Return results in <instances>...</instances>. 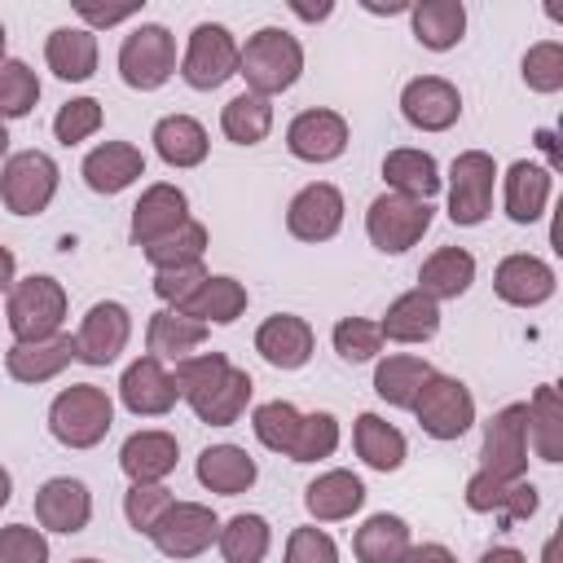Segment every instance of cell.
I'll return each instance as SVG.
<instances>
[{
  "instance_id": "6da1fadb",
  "label": "cell",
  "mask_w": 563,
  "mask_h": 563,
  "mask_svg": "<svg viewBox=\"0 0 563 563\" xmlns=\"http://www.w3.org/2000/svg\"><path fill=\"white\" fill-rule=\"evenodd\" d=\"M238 75L246 79V92L255 97H282L299 84L303 75V44L299 35H290L286 26H260L255 35H246L242 53H238Z\"/></svg>"
},
{
  "instance_id": "7a4b0ae2",
  "label": "cell",
  "mask_w": 563,
  "mask_h": 563,
  "mask_svg": "<svg viewBox=\"0 0 563 563\" xmlns=\"http://www.w3.org/2000/svg\"><path fill=\"white\" fill-rule=\"evenodd\" d=\"M114 427V400L97 383H70L48 405V435L62 449H97Z\"/></svg>"
},
{
  "instance_id": "3957f363",
  "label": "cell",
  "mask_w": 563,
  "mask_h": 563,
  "mask_svg": "<svg viewBox=\"0 0 563 563\" xmlns=\"http://www.w3.org/2000/svg\"><path fill=\"white\" fill-rule=\"evenodd\" d=\"M66 312H70L66 286L57 277H48V273L18 277L13 290L4 295V321H9L13 339H48V334H62Z\"/></svg>"
},
{
  "instance_id": "277c9868",
  "label": "cell",
  "mask_w": 563,
  "mask_h": 563,
  "mask_svg": "<svg viewBox=\"0 0 563 563\" xmlns=\"http://www.w3.org/2000/svg\"><path fill=\"white\" fill-rule=\"evenodd\" d=\"M114 66H119V79H123L128 88H136V92H158V88L176 75V66H180V57H176V35H172L163 22H141V26H132V31L123 35Z\"/></svg>"
},
{
  "instance_id": "5b68a950",
  "label": "cell",
  "mask_w": 563,
  "mask_h": 563,
  "mask_svg": "<svg viewBox=\"0 0 563 563\" xmlns=\"http://www.w3.org/2000/svg\"><path fill=\"white\" fill-rule=\"evenodd\" d=\"M238 53H242V40L224 22H198L189 31V40H185L176 75L194 92H211V88H220V84H229L238 75Z\"/></svg>"
},
{
  "instance_id": "8992f818",
  "label": "cell",
  "mask_w": 563,
  "mask_h": 563,
  "mask_svg": "<svg viewBox=\"0 0 563 563\" xmlns=\"http://www.w3.org/2000/svg\"><path fill=\"white\" fill-rule=\"evenodd\" d=\"M62 167L44 150H18L0 163V202L13 216H44L57 198Z\"/></svg>"
},
{
  "instance_id": "52a82bcc",
  "label": "cell",
  "mask_w": 563,
  "mask_h": 563,
  "mask_svg": "<svg viewBox=\"0 0 563 563\" xmlns=\"http://www.w3.org/2000/svg\"><path fill=\"white\" fill-rule=\"evenodd\" d=\"M497 158L488 150H462L449 163L444 189H449V220L457 229H475L493 216V189H497Z\"/></svg>"
},
{
  "instance_id": "ba28073f",
  "label": "cell",
  "mask_w": 563,
  "mask_h": 563,
  "mask_svg": "<svg viewBox=\"0 0 563 563\" xmlns=\"http://www.w3.org/2000/svg\"><path fill=\"white\" fill-rule=\"evenodd\" d=\"M409 413L418 418L422 435L449 444V440H462V435L475 427V396H471V387H466L462 378L435 369V374L422 383V391H418V400H413Z\"/></svg>"
},
{
  "instance_id": "9c48e42d",
  "label": "cell",
  "mask_w": 563,
  "mask_h": 563,
  "mask_svg": "<svg viewBox=\"0 0 563 563\" xmlns=\"http://www.w3.org/2000/svg\"><path fill=\"white\" fill-rule=\"evenodd\" d=\"M431 216H435L431 202H418V198H405V194L383 189L365 207V238L383 255H405L409 246L422 242V233L431 229Z\"/></svg>"
},
{
  "instance_id": "30bf717a",
  "label": "cell",
  "mask_w": 563,
  "mask_h": 563,
  "mask_svg": "<svg viewBox=\"0 0 563 563\" xmlns=\"http://www.w3.org/2000/svg\"><path fill=\"white\" fill-rule=\"evenodd\" d=\"M479 471L515 484L528 475V405L510 400L484 422V444H479Z\"/></svg>"
},
{
  "instance_id": "8fae6325",
  "label": "cell",
  "mask_w": 563,
  "mask_h": 563,
  "mask_svg": "<svg viewBox=\"0 0 563 563\" xmlns=\"http://www.w3.org/2000/svg\"><path fill=\"white\" fill-rule=\"evenodd\" d=\"M216 537H220V515L207 501H172V510L150 532L154 550L163 559H176V563L207 554L216 545Z\"/></svg>"
},
{
  "instance_id": "7c38bea8",
  "label": "cell",
  "mask_w": 563,
  "mask_h": 563,
  "mask_svg": "<svg viewBox=\"0 0 563 563\" xmlns=\"http://www.w3.org/2000/svg\"><path fill=\"white\" fill-rule=\"evenodd\" d=\"M132 343V312L119 299H97L75 330V361L101 369L114 365Z\"/></svg>"
},
{
  "instance_id": "4fadbf2b",
  "label": "cell",
  "mask_w": 563,
  "mask_h": 563,
  "mask_svg": "<svg viewBox=\"0 0 563 563\" xmlns=\"http://www.w3.org/2000/svg\"><path fill=\"white\" fill-rule=\"evenodd\" d=\"M347 141H352V128H347V119H343L339 110H330V106L299 110V114L286 123V150H290V158H299V163H334V158H343Z\"/></svg>"
},
{
  "instance_id": "5bb4252c",
  "label": "cell",
  "mask_w": 563,
  "mask_h": 563,
  "mask_svg": "<svg viewBox=\"0 0 563 563\" xmlns=\"http://www.w3.org/2000/svg\"><path fill=\"white\" fill-rule=\"evenodd\" d=\"M343 189L330 180H312L286 202V233L299 242H330L343 229Z\"/></svg>"
},
{
  "instance_id": "9a60e30c",
  "label": "cell",
  "mask_w": 563,
  "mask_h": 563,
  "mask_svg": "<svg viewBox=\"0 0 563 563\" xmlns=\"http://www.w3.org/2000/svg\"><path fill=\"white\" fill-rule=\"evenodd\" d=\"M400 114L418 132H449L462 119V92L444 75H418L400 88Z\"/></svg>"
},
{
  "instance_id": "2e32d148",
  "label": "cell",
  "mask_w": 563,
  "mask_h": 563,
  "mask_svg": "<svg viewBox=\"0 0 563 563\" xmlns=\"http://www.w3.org/2000/svg\"><path fill=\"white\" fill-rule=\"evenodd\" d=\"M119 400L132 418H163L176 409L180 391H176L172 369L145 352V356L128 361V369L119 374Z\"/></svg>"
},
{
  "instance_id": "e0dca14e",
  "label": "cell",
  "mask_w": 563,
  "mask_h": 563,
  "mask_svg": "<svg viewBox=\"0 0 563 563\" xmlns=\"http://www.w3.org/2000/svg\"><path fill=\"white\" fill-rule=\"evenodd\" d=\"M554 290H559L554 268L532 251H515L493 268V295L510 308H541L554 299Z\"/></svg>"
},
{
  "instance_id": "ac0fdd59",
  "label": "cell",
  "mask_w": 563,
  "mask_h": 563,
  "mask_svg": "<svg viewBox=\"0 0 563 563\" xmlns=\"http://www.w3.org/2000/svg\"><path fill=\"white\" fill-rule=\"evenodd\" d=\"M35 523L57 537H75L92 523V493L75 475H53L35 488Z\"/></svg>"
},
{
  "instance_id": "d6986e66",
  "label": "cell",
  "mask_w": 563,
  "mask_h": 563,
  "mask_svg": "<svg viewBox=\"0 0 563 563\" xmlns=\"http://www.w3.org/2000/svg\"><path fill=\"white\" fill-rule=\"evenodd\" d=\"M185 220H189V194L172 180H154L141 189V198L132 207L128 238H132V246H150V242L167 238L172 229H180Z\"/></svg>"
},
{
  "instance_id": "ffe728a7",
  "label": "cell",
  "mask_w": 563,
  "mask_h": 563,
  "mask_svg": "<svg viewBox=\"0 0 563 563\" xmlns=\"http://www.w3.org/2000/svg\"><path fill=\"white\" fill-rule=\"evenodd\" d=\"M75 361V334H48V339H13L4 352V374L13 383L40 387L53 383L57 374H66V365Z\"/></svg>"
},
{
  "instance_id": "44dd1931",
  "label": "cell",
  "mask_w": 563,
  "mask_h": 563,
  "mask_svg": "<svg viewBox=\"0 0 563 563\" xmlns=\"http://www.w3.org/2000/svg\"><path fill=\"white\" fill-rule=\"evenodd\" d=\"M79 176H84V185H88L92 194L114 198V194H123L128 185H136V180L145 176V154H141V145H132V141H101V145H92V150L84 154Z\"/></svg>"
},
{
  "instance_id": "7402d4cb",
  "label": "cell",
  "mask_w": 563,
  "mask_h": 563,
  "mask_svg": "<svg viewBox=\"0 0 563 563\" xmlns=\"http://www.w3.org/2000/svg\"><path fill=\"white\" fill-rule=\"evenodd\" d=\"M180 462V440L163 427H145L132 431L119 449V471L128 475V484H163Z\"/></svg>"
},
{
  "instance_id": "603a6c76",
  "label": "cell",
  "mask_w": 563,
  "mask_h": 563,
  "mask_svg": "<svg viewBox=\"0 0 563 563\" xmlns=\"http://www.w3.org/2000/svg\"><path fill=\"white\" fill-rule=\"evenodd\" d=\"M497 180H501V211H506V220H515V224H537V220L545 216L550 194H554V172H550V167H541V163H532V158H519V163H510L506 176H497Z\"/></svg>"
},
{
  "instance_id": "cb8c5ba5",
  "label": "cell",
  "mask_w": 563,
  "mask_h": 563,
  "mask_svg": "<svg viewBox=\"0 0 563 563\" xmlns=\"http://www.w3.org/2000/svg\"><path fill=\"white\" fill-rule=\"evenodd\" d=\"M255 352L273 365V369H303L317 352V334L303 317L295 312H273L260 321L255 330Z\"/></svg>"
},
{
  "instance_id": "d4e9b609",
  "label": "cell",
  "mask_w": 563,
  "mask_h": 563,
  "mask_svg": "<svg viewBox=\"0 0 563 563\" xmlns=\"http://www.w3.org/2000/svg\"><path fill=\"white\" fill-rule=\"evenodd\" d=\"M361 506H365V479L356 471H347V466H330L303 488V510L317 523H343Z\"/></svg>"
},
{
  "instance_id": "484cf974",
  "label": "cell",
  "mask_w": 563,
  "mask_h": 563,
  "mask_svg": "<svg viewBox=\"0 0 563 563\" xmlns=\"http://www.w3.org/2000/svg\"><path fill=\"white\" fill-rule=\"evenodd\" d=\"M101 62V44L88 26H53L44 40V66L62 79V84H84L97 75Z\"/></svg>"
},
{
  "instance_id": "4316f807",
  "label": "cell",
  "mask_w": 563,
  "mask_h": 563,
  "mask_svg": "<svg viewBox=\"0 0 563 563\" xmlns=\"http://www.w3.org/2000/svg\"><path fill=\"white\" fill-rule=\"evenodd\" d=\"M378 330H383V343H405V347L431 343L440 334V303L413 286L387 303V312L378 317Z\"/></svg>"
},
{
  "instance_id": "83f0119b",
  "label": "cell",
  "mask_w": 563,
  "mask_h": 563,
  "mask_svg": "<svg viewBox=\"0 0 563 563\" xmlns=\"http://www.w3.org/2000/svg\"><path fill=\"white\" fill-rule=\"evenodd\" d=\"M194 475H198V484H202L207 493H216V497H238V493H246V488L260 479V466H255V457H251L242 444H207V449L198 453Z\"/></svg>"
},
{
  "instance_id": "f1b7e54d",
  "label": "cell",
  "mask_w": 563,
  "mask_h": 563,
  "mask_svg": "<svg viewBox=\"0 0 563 563\" xmlns=\"http://www.w3.org/2000/svg\"><path fill=\"white\" fill-rule=\"evenodd\" d=\"M150 141H154V154H158L167 167H176V172L202 167L207 154H211V136H207V128H202L194 114H163V119L154 123Z\"/></svg>"
},
{
  "instance_id": "f546056e",
  "label": "cell",
  "mask_w": 563,
  "mask_h": 563,
  "mask_svg": "<svg viewBox=\"0 0 563 563\" xmlns=\"http://www.w3.org/2000/svg\"><path fill=\"white\" fill-rule=\"evenodd\" d=\"M383 180L391 194H405V198H418V202H431L444 185L440 176V163L431 150H418V145H396L387 150L383 158Z\"/></svg>"
},
{
  "instance_id": "4dcf8cb0",
  "label": "cell",
  "mask_w": 563,
  "mask_h": 563,
  "mask_svg": "<svg viewBox=\"0 0 563 563\" xmlns=\"http://www.w3.org/2000/svg\"><path fill=\"white\" fill-rule=\"evenodd\" d=\"M352 449H356V457H361L369 471H378V475L400 471L405 457H409L405 431H400L396 422L378 418V413H356V422H352Z\"/></svg>"
},
{
  "instance_id": "1f68e13d",
  "label": "cell",
  "mask_w": 563,
  "mask_h": 563,
  "mask_svg": "<svg viewBox=\"0 0 563 563\" xmlns=\"http://www.w3.org/2000/svg\"><path fill=\"white\" fill-rule=\"evenodd\" d=\"M475 286V255L466 246H435L418 268V290L435 303L462 299Z\"/></svg>"
},
{
  "instance_id": "d6a6232c",
  "label": "cell",
  "mask_w": 563,
  "mask_h": 563,
  "mask_svg": "<svg viewBox=\"0 0 563 563\" xmlns=\"http://www.w3.org/2000/svg\"><path fill=\"white\" fill-rule=\"evenodd\" d=\"M207 343V325L176 312V308H158L150 321H145V352L163 365H176L185 356H194L198 347Z\"/></svg>"
},
{
  "instance_id": "836d02e7",
  "label": "cell",
  "mask_w": 563,
  "mask_h": 563,
  "mask_svg": "<svg viewBox=\"0 0 563 563\" xmlns=\"http://www.w3.org/2000/svg\"><path fill=\"white\" fill-rule=\"evenodd\" d=\"M435 374V365L418 352H387L374 361V391L378 400H387L391 409H413L422 383Z\"/></svg>"
},
{
  "instance_id": "e575fe53",
  "label": "cell",
  "mask_w": 563,
  "mask_h": 563,
  "mask_svg": "<svg viewBox=\"0 0 563 563\" xmlns=\"http://www.w3.org/2000/svg\"><path fill=\"white\" fill-rule=\"evenodd\" d=\"M246 303H251V295H246V286H242L238 277H229V273H207V282L189 295V303H185L180 312L194 317V321H202V325L211 330V325H233V321L246 312Z\"/></svg>"
},
{
  "instance_id": "d590c367",
  "label": "cell",
  "mask_w": 563,
  "mask_h": 563,
  "mask_svg": "<svg viewBox=\"0 0 563 563\" xmlns=\"http://www.w3.org/2000/svg\"><path fill=\"white\" fill-rule=\"evenodd\" d=\"M251 396H255L251 374L238 369V365H229V369H224L198 400H189V409H194V418L207 422V427H233V422L246 413Z\"/></svg>"
},
{
  "instance_id": "8d00e7d4",
  "label": "cell",
  "mask_w": 563,
  "mask_h": 563,
  "mask_svg": "<svg viewBox=\"0 0 563 563\" xmlns=\"http://www.w3.org/2000/svg\"><path fill=\"white\" fill-rule=\"evenodd\" d=\"M409 26H413V40L422 48L449 53L466 35V4L462 0H422V4H409Z\"/></svg>"
},
{
  "instance_id": "74e56055",
  "label": "cell",
  "mask_w": 563,
  "mask_h": 563,
  "mask_svg": "<svg viewBox=\"0 0 563 563\" xmlns=\"http://www.w3.org/2000/svg\"><path fill=\"white\" fill-rule=\"evenodd\" d=\"M528 405V449L541 462H563V396L554 383H541Z\"/></svg>"
},
{
  "instance_id": "f35d334b",
  "label": "cell",
  "mask_w": 563,
  "mask_h": 563,
  "mask_svg": "<svg viewBox=\"0 0 563 563\" xmlns=\"http://www.w3.org/2000/svg\"><path fill=\"white\" fill-rule=\"evenodd\" d=\"M413 545V532L400 515H369L356 532H352V554L356 563H400V554Z\"/></svg>"
},
{
  "instance_id": "ab89813d",
  "label": "cell",
  "mask_w": 563,
  "mask_h": 563,
  "mask_svg": "<svg viewBox=\"0 0 563 563\" xmlns=\"http://www.w3.org/2000/svg\"><path fill=\"white\" fill-rule=\"evenodd\" d=\"M216 550H220L224 563H264L268 550H273V523L255 510H242V515L220 523Z\"/></svg>"
},
{
  "instance_id": "60d3db41",
  "label": "cell",
  "mask_w": 563,
  "mask_h": 563,
  "mask_svg": "<svg viewBox=\"0 0 563 563\" xmlns=\"http://www.w3.org/2000/svg\"><path fill=\"white\" fill-rule=\"evenodd\" d=\"M220 132L233 145H260L273 132V101L255 92H238L220 106Z\"/></svg>"
},
{
  "instance_id": "b9f144b4",
  "label": "cell",
  "mask_w": 563,
  "mask_h": 563,
  "mask_svg": "<svg viewBox=\"0 0 563 563\" xmlns=\"http://www.w3.org/2000/svg\"><path fill=\"white\" fill-rule=\"evenodd\" d=\"M207 242H211V233H207V224L202 220H185L180 229H172L167 238H158V242H150V246H141V255L150 260V268L158 273V268H180V264H202V255H207Z\"/></svg>"
},
{
  "instance_id": "7bdbcfd3",
  "label": "cell",
  "mask_w": 563,
  "mask_h": 563,
  "mask_svg": "<svg viewBox=\"0 0 563 563\" xmlns=\"http://www.w3.org/2000/svg\"><path fill=\"white\" fill-rule=\"evenodd\" d=\"M339 440H343L339 418L330 409H312V413H299V427H295L286 457L290 462H325V457H334Z\"/></svg>"
},
{
  "instance_id": "ee69618b",
  "label": "cell",
  "mask_w": 563,
  "mask_h": 563,
  "mask_svg": "<svg viewBox=\"0 0 563 563\" xmlns=\"http://www.w3.org/2000/svg\"><path fill=\"white\" fill-rule=\"evenodd\" d=\"M40 106V75L22 57L0 62V119H26Z\"/></svg>"
},
{
  "instance_id": "f6af8a7d",
  "label": "cell",
  "mask_w": 563,
  "mask_h": 563,
  "mask_svg": "<svg viewBox=\"0 0 563 563\" xmlns=\"http://www.w3.org/2000/svg\"><path fill=\"white\" fill-rule=\"evenodd\" d=\"M330 343L347 365H365L383 356V330L369 317H339L330 330Z\"/></svg>"
},
{
  "instance_id": "bcb514c9",
  "label": "cell",
  "mask_w": 563,
  "mask_h": 563,
  "mask_svg": "<svg viewBox=\"0 0 563 563\" xmlns=\"http://www.w3.org/2000/svg\"><path fill=\"white\" fill-rule=\"evenodd\" d=\"M295 427H299V409H295L290 400H260V405L251 409V431H255V440H260L264 449L282 453V457H286V449H290V440H295Z\"/></svg>"
},
{
  "instance_id": "7dc6e473",
  "label": "cell",
  "mask_w": 563,
  "mask_h": 563,
  "mask_svg": "<svg viewBox=\"0 0 563 563\" xmlns=\"http://www.w3.org/2000/svg\"><path fill=\"white\" fill-rule=\"evenodd\" d=\"M172 501L176 497H172L167 484H128V493H123V519H128L132 532L150 537L158 528V519L172 510Z\"/></svg>"
},
{
  "instance_id": "c3c4849f",
  "label": "cell",
  "mask_w": 563,
  "mask_h": 563,
  "mask_svg": "<svg viewBox=\"0 0 563 563\" xmlns=\"http://www.w3.org/2000/svg\"><path fill=\"white\" fill-rule=\"evenodd\" d=\"M101 123H106V110H101L97 97H70V101L57 106V114H53V136H57L62 145H84L88 136L101 132Z\"/></svg>"
},
{
  "instance_id": "681fc988",
  "label": "cell",
  "mask_w": 563,
  "mask_h": 563,
  "mask_svg": "<svg viewBox=\"0 0 563 563\" xmlns=\"http://www.w3.org/2000/svg\"><path fill=\"white\" fill-rule=\"evenodd\" d=\"M519 75H523V84H528L532 92H541V97L559 92V88H563V44H559V40H537V44L523 53Z\"/></svg>"
},
{
  "instance_id": "f907efd6",
  "label": "cell",
  "mask_w": 563,
  "mask_h": 563,
  "mask_svg": "<svg viewBox=\"0 0 563 563\" xmlns=\"http://www.w3.org/2000/svg\"><path fill=\"white\" fill-rule=\"evenodd\" d=\"M233 361L224 356V352H194V356H185V361H176L172 365V378H176V391H180V400L189 405V400H198L224 369H229Z\"/></svg>"
},
{
  "instance_id": "816d5d0a",
  "label": "cell",
  "mask_w": 563,
  "mask_h": 563,
  "mask_svg": "<svg viewBox=\"0 0 563 563\" xmlns=\"http://www.w3.org/2000/svg\"><path fill=\"white\" fill-rule=\"evenodd\" d=\"M282 563H339V545H334V537L325 528L303 523V528H290Z\"/></svg>"
},
{
  "instance_id": "f5cc1de1",
  "label": "cell",
  "mask_w": 563,
  "mask_h": 563,
  "mask_svg": "<svg viewBox=\"0 0 563 563\" xmlns=\"http://www.w3.org/2000/svg\"><path fill=\"white\" fill-rule=\"evenodd\" d=\"M0 563H48V537L31 523L0 528Z\"/></svg>"
},
{
  "instance_id": "db71d44e",
  "label": "cell",
  "mask_w": 563,
  "mask_h": 563,
  "mask_svg": "<svg viewBox=\"0 0 563 563\" xmlns=\"http://www.w3.org/2000/svg\"><path fill=\"white\" fill-rule=\"evenodd\" d=\"M207 282V264H180V268H158L154 273V295H158V303L163 308H185L189 303V295L198 290Z\"/></svg>"
},
{
  "instance_id": "11a10c76",
  "label": "cell",
  "mask_w": 563,
  "mask_h": 563,
  "mask_svg": "<svg viewBox=\"0 0 563 563\" xmlns=\"http://www.w3.org/2000/svg\"><path fill=\"white\" fill-rule=\"evenodd\" d=\"M506 493H510L506 479H497V475H488V471H475V475L466 479L462 501H466V510H475V515H501Z\"/></svg>"
},
{
  "instance_id": "9f6ffc18",
  "label": "cell",
  "mask_w": 563,
  "mask_h": 563,
  "mask_svg": "<svg viewBox=\"0 0 563 563\" xmlns=\"http://www.w3.org/2000/svg\"><path fill=\"white\" fill-rule=\"evenodd\" d=\"M75 13H79V26H88L92 35L101 31V26H119V22H128V18H136L141 13V4H114V9H106V4H75Z\"/></svg>"
},
{
  "instance_id": "6f0895ef",
  "label": "cell",
  "mask_w": 563,
  "mask_h": 563,
  "mask_svg": "<svg viewBox=\"0 0 563 563\" xmlns=\"http://www.w3.org/2000/svg\"><path fill=\"white\" fill-rule=\"evenodd\" d=\"M537 506H541V497H537V484H528V479H515V484H510V493H506V506H501V523H519V519H532V515H537Z\"/></svg>"
},
{
  "instance_id": "680465c9",
  "label": "cell",
  "mask_w": 563,
  "mask_h": 563,
  "mask_svg": "<svg viewBox=\"0 0 563 563\" xmlns=\"http://www.w3.org/2000/svg\"><path fill=\"white\" fill-rule=\"evenodd\" d=\"M400 563H457V554L449 545H440V541H413L400 554Z\"/></svg>"
},
{
  "instance_id": "91938a15",
  "label": "cell",
  "mask_w": 563,
  "mask_h": 563,
  "mask_svg": "<svg viewBox=\"0 0 563 563\" xmlns=\"http://www.w3.org/2000/svg\"><path fill=\"white\" fill-rule=\"evenodd\" d=\"M18 282V255L9 246H0V295H9Z\"/></svg>"
},
{
  "instance_id": "94428289",
  "label": "cell",
  "mask_w": 563,
  "mask_h": 563,
  "mask_svg": "<svg viewBox=\"0 0 563 563\" xmlns=\"http://www.w3.org/2000/svg\"><path fill=\"white\" fill-rule=\"evenodd\" d=\"M479 563H528V554L515 550V545H493V550L479 554Z\"/></svg>"
},
{
  "instance_id": "6125c7cd",
  "label": "cell",
  "mask_w": 563,
  "mask_h": 563,
  "mask_svg": "<svg viewBox=\"0 0 563 563\" xmlns=\"http://www.w3.org/2000/svg\"><path fill=\"white\" fill-rule=\"evenodd\" d=\"M290 13H299L303 22H321V18H330V13H334V4H317V9H308V4L290 0Z\"/></svg>"
},
{
  "instance_id": "be15d7a7",
  "label": "cell",
  "mask_w": 563,
  "mask_h": 563,
  "mask_svg": "<svg viewBox=\"0 0 563 563\" xmlns=\"http://www.w3.org/2000/svg\"><path fill=\"white\" fill-rule=\"evenodd\" d=\"M9 497H13V475H9V466H0V510L9 506Z\"/></svg>"
},
{
  "instance_id": "e7e4bbea",
  "label": "cell",
  "mask_w": 563,
  "mask_h": 563,
  "mask_svg": "<svg viewBox=\"0 0 563 563\" xmlns=\"http://www.w3.org/2000/svg\"><path fill=\"white\" fill-rule=\"evenodd\" d=\"M0 158H9V123L0 119Z\"/></svg>"
},
{
  "instance_id": "03108f58",
  "label": "cell",
  "mask_w": 563,
  "mask_h": 563,
  "mask_svg": "<svg viewBox=\"0 0 563 563\" xmlns=\"http://www.w3.org/2000/svg\"><path fill=\"white\" fill-rule=\"evenodd\" d=\"M4 44H9V35H4V22H0V62H4Z\"/></svg>"
},
{
  "instance_id": "003e7915",
  "label": "cell",
  "mask_w": 563,
  "mask_h": 563,
  "mask_svg": "<svg viewBox=\"0 0 563 563\" xmlns=\"http://www.w3.org/2000/svg\"><path fill=\"white\" fill-rule=\"evenodd\" d=\"M70 563H101V559H88V554H84V559H70Z\"/></svg>"
}]
</instances>
